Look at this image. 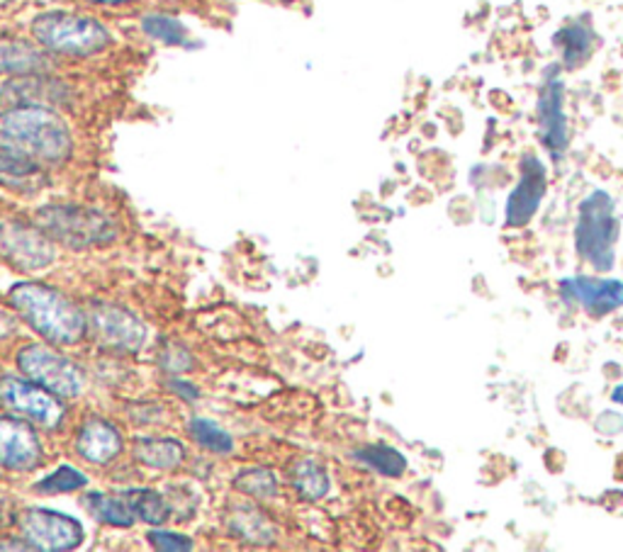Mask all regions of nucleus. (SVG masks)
<instances>
[{
	"instance_id": "obj_34",
	"label": "nucleus",
	"mask_w": 623,
	"mask_h": 552,
	"mask_svg": "<svg viewBox=\"0 0 623 552\" xmlns=\"http://www.w3.org/2000/svg\"><path fill=\"white\" fill-rule=\"evenodd\" d=\"M164 3H173V0H164Z\"/></svg>"
},
{
	"instance_id": "obj_13",
	"label": "nucleus",
	"mask_w": 623,
	"mask_h": 552,
	"mask_svg": "<svg viewBox=\"0 0 623 552\" xmlns=\"http://www.w3.org/2000/svg\"><path fill=\"white\" fill-rule=\"evenodd\" d=\"M41 455L37 431L27 421L0 417V465L8 470H35Z\"/></svg>"
},
{
	"instance_id": "obj_28",
	"label": "nucleus",
	"mask_w": 623,
	"mask_h": 552,
	"mask_svg": "<svg viewBox=\"0 0 623 552\" xmlns=\"http://www.w3.org/2000/svg\"><path fill=\"white\" fill-rule=\"evenodd\" d=\"M149 543L156 550L164 552H183L193 548V540L181 533H173V530H152L149 533Z\"/></svg>"
},
{
	"instance_id": "obj_32",
	"label": "nucleus",
	"mask_w": 623,
	"mask_h": 552,
	"mask_svg": "<svg viewBox=\"0 0 623 552\" xmlns=\"http://www.w3.org/2000/svg\"><path fill=\"white\" fill-rule=\"evenodd\" d=\"M611 401H614V405H623V382L616 385L614 392H611Z\"/></svg>"
},
{
	"instance_id": "obj_2",
	"label": "nucleus",
	"mask_w": 623,
	"mask_h": 552,
	"mask_svg": "<svg viewBox=\"0 0 623 552\" xmlns=\"http://www.w3.org/2000/svg\"><path fill=\"white\" fill-rule=\"evenodd\" d=\"M8 300L13 310L49 344L73 346L86 334V314L55 288L39 283H23L10 290Z\"/></svg>"
},
{
	"instance_id": "obj_29",
	"label": "nucleus",
	"mask_w": 623,
	"mask_h": 552,
	"mask_svg": "<svg viewBox=\"0 0 623 552\" xmlns=\"http://www.w3.org/2000/svg\"><path fill=\"white\" fill-rule=\"evenodd\" d=\"M171 389H176L178 395L185 397V399H197V389L190 385V382H181V380H173L171 382Z\"/></svg>"
},
{
	"instance_id": "obj_12",
	"label": "nucleus",
	"mask_w": 623,
	"mask_h": 552,
	"mask_svg": "<svg viewBox=\"0 0 623 552\" xmlns=\"http://www.w3.org/2000/svg\"><path fill=\"white\" fill-rule=\"evenodd\" d=\"M561 297L595 316H604L623 307V280H597L585 275H573L561 283Z\"/></svg>"
},
{
	"instance_id": "obj_9",
	"label": "nucleus",
	"mask_w": 623,
	"mask_h": 552,
	"mask_svg": "<svg viewBox=\"0 0 623 552\" xmlns=\"http://www.w3.org/2000/svg\"><path fill=\"white\" fill-rule=\"evenodd\" d=\"M0 405L47 429H57L63 417H67V409H63L55 392L45 389L37 382L20 377L0 380Z\"/></svg>"
},
{
	"instance_id": "obj_24",
	"label": "nucleus",
	"mask_w": 623,
	"mask_h": 552,
	"mask_svg": "<svg viewBox=\"0 0 623 552\" xmlns=\"http://www.w3.org/2000/svg\"><path fill=\"white\" fill-rule=\"evenodd\" d=\"M292 484L310 502H316V499H322L330 492V477H326V470L316 460H300L295 465Z\"/></svg>"
},
{
	"instance_id": "obj_5",
	"label": "nucleus",
	"mask_w": 623,
	"mask_h": 552,
	"mask_svg": "<svg viewBox=\"0 0 623 552\" xmlns=\"http://www.w3.org/2000/svg\"><path fill=\"white\" fill-rule=\"evenodd\" d=\"M37 227L63 247L86 249L93 243L110 241L118 229L103 212L76 205H47L37 212Z\"/></svg>"
},
{
	"instance_id": "obj_17",
	"label": "nucleus",
	"mask_w": 623,
	"mask_h": 552,
	"mask_svg": "<svg viewBox=\"0 0 623 552\" xmlns=\"http://www.w3.org/2000/svg\"><path fill=\"white\" fill-rule=\"evenodd\" d=\"M49 69L45 51L35 49L25 41L0 39V73L3 76H29Z\"/></svg>"
},
{
	"instance_id": "obj_27",
	"label": "nucleus",
	"mask_w": 623,
	"mask_h": 552,
	"mask_svg": "<svg viewBox=\"0 0 623 552\" xmlns=\"http://www.w3.org/2000/svg\"><path fill=\"white\" fill-rule=\"evenodd\" d=\"M86 484H88L86 475H81L79 470H73V467L69 465H61L59 470H55L37 484V492L39 494H69V492L83 490Z\"/></svg>"
},
{
	"instance_id": "obj_4",
	"label": "nucleus",
	"mask_w": 623,
	"mask_h": 552,
	"mask_svg": "<svg viewBox=\"0 0 623 552\" xmlns=\"http://www.w3.org/2000/svg\"><path fill=\"white\" fill-rule=\"evenodd\" d=\"M619 219L616 205L607 190H592L579 203L575 249L579 259L587 261L597 271H611L616 263Z\"/></svg>"
},
{
	"instance_id": "obj_21",
	"label": "nucleus",
	"mask_w": 623,
	"mask_h": 552,
	"mask_svg": "<svg viewBox=\"0 0 623 552\" xmlns=\"http://www.w3.org/2000/svg\"><path fill=\"white\" fill-rule=\"evenodd\" d=\"M354 458L385 477H403L407 470L405 455L397 448H393V445H385V443L363 445V448H358L354 453Z\"/></svg>"
},
{
	"instance_id": "obj_11",
	"label": "nucleus",
	"mask_w": 623,
	"mask_h": 552,
	"mask_svg": "<svg viewBox=\"0 0 623 552\" xmlns=\"http://www.w3.org/2000/svg\"><path fill=\"white\" fill-rule=\"evenodd\" d=\"M546 190H548L546 164L531 152L524 154L519 183H516L510 197H506V207H504L506 227L522 229L529 225V221L536 217V212L541 209Z\"/></svg>"
},
{
	"instance_id": "obj_26",
	"label": "nucleus",
	"mask_w": 623,
	"mask_h": 552,
	"mask_svg": "<svg viewBox=\"0 0 623 552\" xmlns=\"http://www.w3.org/2000/svg\"><path fill=\"white\" fill-rule=\"evenodd\" d=\"M235 487L239 492H244L249 496L271 499L278 492V480H276V475L266 470V467H251V470L237 475Z\"/></svg>"
},
{
	"instance_id": "obj_20",
	"label": "nucleus",
	"mask_w": 623,
	"mask_h": 552,
	"mask_svg": "<svg viewBox=\"0 0 623 552\" xmlns=\"http://www.w3.org/2000/svg\"><path fill=\"white\" fill-rule=\"evenodd\" d=\"M83 502H86L88 514L95 518V521L118 528H127L134 524V514L130 504H127V499H118L103 492H91Z\"/></svg>"
},
{
	"instance_id": "obj_14",
	"label": "nucleus",
	"mask_w": 623,
	"mask_h": 552,
	"mask_svg": "<svg viewBox=\"0 0 623 552\" xmlns=\"http://www.w3.org/2000/svg\"><path fill=\"white\" fill-rule=\"evenodd\" d=\"M91 326L103 346L136 350L146 341V326L134 314L112 304H100L91 312Z\"/></svg>"
},
{
	"instance_id": "obj_7",
	"label": "nucleus",
	"mask_w": 623,
	"mask_h": 552,
	"mask_svg": "<svg viewBox=\"0 0 623 552\" xmlns=\"http://www.w3.org/2000/svg\"><path fill=\"white\" fill-rule=\"evenodd\" d=\"M0 259L17 271H45L55 261V249L45 231L20 219H0Z\"/></svg>"
},
{
	"instance_id": "obj_25",
	"label": "nucleus",
	"mask_w": 623,
	"mask_h": 552,
	"mask_svg": "<svg viewBox=\"0 0 623 552\" xmlns=\"http://www.w3.org/2000/svg\"><path fill=\"white\" fill-rule=\"evenodd\" d=\"M190 436L195 439L200 448H205L209 453L227 455V453L235 451V441H231L229 433L225 429H219L215 421L193 419L190 421Z\"/></svg>"
},
{
	"instance_id": "obj_18",
	"label": "nucleus",
	"mask_w": 623,
	"mask_h": 552,
	"mask_svg": "<svg viewBox=\"0 0 623 552\" xmlns=\"http://www.w3.org/2000/svg\"><path fill=\"white\" fill-rule=\"evenodd\" d=\"M134 460L154 470H176L185 460V448L176 439H142L134 445Z\"/></svg>"
},
{
	"instance_id": "obj_10",
	"label": "nucleus",
	"mask_w": 623,
	"mask_h": 552,
	"mask_svg": "<svg viewBox=\"0 0 623 552\" xmlns=\"http://www.w3.org/2000/svg\"><path fill=\"white\" fill-rule=\"evenodd\" d=\"M20 528L27 543L35 550L63 552L83 543V526L67 514L51 512V508H27L20 516Z\"/></svg>"
},
{
	"instance_id": "obj_16",
	"label": "nucleus",
	"mask_w": 623,
	"mask_h": 552,
	"mask_svg": "<svg viewBox=\"0 0 623 552\" xmlns=\"http://www.w3.org/2000/svg\"><path fill=\"white\" fill-rule=\"evenodd\" d=\"M555 49L561 51L563 63L561 67L565 71H575L579 67H585L595 51V29L589 17H577L573 23H567L555 32L553 37Z\"/></svg>"
},
{
	"instance_id": "obj_23",
	"label": "nucleus",
	"mask_w": 623,
	"mask_h": 552,
	"mask_svg": "<svg viewBox=\"0 0 623 552\" xmlns=\"http://www.w3.org/2000/svg\"><path fill=\"white\" fill-rule=\"evenodd\" d=\"M142 29L146 37H152L154 41H161L166 47H183L188 41V29L176 20L173 15L166 13H149L142 17Z\"/></svg>"
},
{
	"instance_id": "obj_22",
	"label": "nucleus",
	"mask_w": 623,
	"mask_h": 552,
	"mask_svg": "<svg viewBox=\"0 0 623 552\" xmlns=\"http://www.w3.org/2000/svg\"><path fill=\"white\" fill-rule=\"evenodd\" d=\"M127 504H130L134 518L149 524V526H164L168 521V504L166 499L154 490H130L124 494Z\"/></svg>"
},
{
	"instance_id": "obj_30",
	"label": "nucleus",
	"mask_w": 623,
	"mask_h": 552,
	"mask_svg": "<svg viewBox=\"0 0 623 552\" xmlns=\"http://www.w3.org/2000/svg\"><path fill=\"white\" fill-rule=\"evenodd\" d=\"M0 550H35L27 540L25 543H17V538H0Z\"/></svg>"
},
{
	"instance_id": "obj_33",
	"label": "nucleus",
	"mask_w": 623,
	"mask_h": 552,
	"mask_svg": "<svg viewBox=\"0 0 623 552\" xmlns=\"http://www.w3.org/2000/svg\"><path fill=\"white\" fill-rule=\"evenodd\" d=\"M10 3H13V0H0V8H8Z\"/></svg>"
},
{
	"instance_id": "obj_19",
	"label": "nucleus",
	"mask_w": 623,
	"mask_h": 552,
	"mask_svg": "<svg viewBox=\"0 0 623 552\" xmlns=\"http://www.w3.org/2000/svg\"><path fill=\"white\" fill-rule=\"evenodd\" d=\"M41 183V164L32 158L10 154L0 148V185L17 193L37 188Z\"/></svg>"
},
{
	"instance_id": "obj_35",
	"label": "nucleus",
	"mask_w": 623,
	"mask_h": 552,
	"mask_svg": "<svg viewBox=\"0 0 623 552\" xmlns=\"http://www.w3.org/2000/svg\"><path fill=\"white\" fill-rule=\"evenodd\" d=\"M285 3H290V0H285Z\"/></svg>"
},
{
	"instance_id": "obj_8",
	"label": "nucleus",
	"mask_w": 623,
	"mask_h": 552,
	"mask_svg": "<svg viewBox=\"0 0 623 552\" xmlns=\"http://www.w3.org/2000/svg\"><path fill=\"white\" fill-rule=\"evenodd\" d=\"M538 115V140L548 148L553 161H561L570 144L567 115H565V83L561 67H548L541 95L536 105Z\"/></svg>"
},
{
	"instance_id": "obj_31",
	"label": "nucleus",
	"mask_w": 623,
	"mask_h": 552,
	"mask_svg": "<svg viewBox=\"0 0 623 552\" xmlns=\"http://www.w3.org/2000/svg\"><path fill=\"white\" fill-rule=\"evenodd\" d=\"M91 5H130L136 3V0H86Z\"/></svg>"
},
{
	"instance_id": "obj_6",
	"label": "nucleus",
	"mask_w": 623,
	"mask_h": 552,
	"mask_svg": "<svg viewBox=\"0 0 623 552\" xmlns=\"http://www.w3.org/2000/svg\"><path fill=\"white\" fill-rule=\"evenodd\" d=\"M17 368L23 370V375L32 382H37L49 392H55L57 397L73 399L79 397L86 382H83V373L71 363L69 358L59 356L57 350L39 344H27L17 350Z\"/></svg>"
},
{
	"instance_id": "obj_1",
	"label": "nucleus",
	"mask_w": 623,
	"mask_h": 552,
	"mask_svg": "<svg viewBox=\"0 0 623 552\" xmlns=\"http://www.w3.org/2000/svg\"><path fill=\"white\" fill-rule=\"evenodd\" d=\"M0 148L37 164H59L71 156L73 136L49 105H15L0 112Z\"/></svg>"
},
{
	"instance_id": "obj_3",
	"label": "nucleus",
	"mask_w": 623,
	"mask_h": 552,
	"mask_svg": "<svg viewBox=\"0 0 623 552\" xmlns=\"http://www.w3.org/2000/svg\"><path fill=\"white\" fill-rule=\"evenodd\" d=\"M32 37L37 45L59 57H76L86 59L100 55L110 47V29L95 17L63 13V10H51L41 13L29 25Z\"/></svg>"
},
{
	"instance_id": "obj_15",
	"label": "nucleus",
	"mask_w": 623,
	"mask_h": 552,
	"mask_svg": "<svg viewBox=\"0 0 623 552\" xmlns=\"http://www.w3.org/2000/svg\"><path fill=\"white\" fill-rule=\"evenodd\" d=\"M76 451L83 460L93 465H108L122 453V436L110 421L86 419L79 429Z\"/></svg>"
}]
</instances>
